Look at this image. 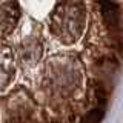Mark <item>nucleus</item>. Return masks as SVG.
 <instances>
[{
	"mask_svg": "<svg viewBox=\"0 0 123 123\" xmlns=\"http://www.w3.org/2000/svg\"><path fill=\"white\" fill-rule=\"evenodd\" d=\"M102 117H103V109L95 108V109H92L89 114H86V117L83 118L82 123H100Z\"/></svg>",
	"mask_w": 123,
	"mask_h": 123,
	"instance_id": "2",
	"label": "nucleus"
},
{
	"mask_svg": "<svg viewBox=\"0 0 123 123\" xmlns=\"http://www.w3.org/2000/svg\"><path fill=\"white\" fill-rule=\"evenodd\" d=\"M102 9H103V17H105L111 31H114V32L120 31V9H118V6L112 0H105Z\"/></svg>",
	"mask_w": 123,
	"mask_h": 123,
	"instance_id": "1",
	"label": "nucleus"
}]
</instances>
